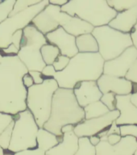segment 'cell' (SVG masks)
<instances>
[{
	"label": "cell",
	"instance_id": "1",
	"mask_svg": "<svg viewBox=\"0 0 137 155\" xmlns=\"http://www.w3.org/2000/svg\"><path fill=\"white\" fill-rule=\"evenodd\" d=\"M28 73L17 56H3L0 63V112L15 116L27 109V88L22 78Z\"/></svg>",
	"mask_w": 137,
	"mask_h": 155
},
{
	"label": "cell",
	"instance_id": "2",
	"mask_svg": "<svg viewBox=\"0 0 137 155\" xmlns=\"http://www.w3.org/2000/svg\"><path fill=\"white\" fill-rule=\"evenodd\" d=\"M104 62L99 53H78L70 58L65 70L56 72L53 78L59 88L73 90L80 82H96L103 74Z\"/></svg>",
	"mask_w": 137,
	"mask_h": 155
},
{
	"label": "cell",
	"instance_id": "3",
	"mask_svg": "<svg viewBox=\"0 0 137 155\" xmlns=\"http://www.w3.org/2000/svg\"><path fill=\"white\" fill-rule=\"evenodd\" d=\"M84 120V110L77 104L73 90L58 87L53 96L50 116L43 128L60 137L63 126H75Z\"/></svg>",
	"mask_w": 137,
	"mask_h": 155
},
{
	"label": "cell",
	"instance_id": "4",
	"mask_svg": "<svg viewBox=\"0 0 137 155\" xmlns=\"http://www.w3.org/2000/svg\"><path fill=\"white\" fill-rule=\"evenodd\" d=\"M60 11L78 17L94 28L108 25L117 15L106 0H71L60 7Z\"/></svg>",
	"mask_w": 137,
	"mask_h": 155
},
{
	"label": "cell",
	"instance_id": "5",
	"mask_svg": "<svg viewBox=\"0 0 137 155\" xmlns=\"http://www.w3.org/2000/svg\"><path fill=\"white\" fill-rule=\"evenodd\" d=\"M57 89L54 78H44L42 84L33 85L27 89V109L32 114L40 128H43L50 116L53 96Z\"/></svg>",
	"mask_w": 137,
	"mask_h": 155
},
{
	"label": "cell",
	"instance_id": "6",
	"mask_svg": "<svg viewBox=\"0 0 137 155\" xmlns=\"http://www.w3.org/2000/svg\"><path fill=\"white\" fill-rule=\"evenodd\" d=\"M47 44L45 36L32 24L23 29V37L17 57L28 71L41 72L44 68L46 65L41 57V48Z\"/></svg>",
	"mask_w": 137,
	"mask_h": 155
},
{
	"label": "cell",
	"instance_id": "7",
	"mask_svg": "<svg viewBox=\"0 0 137 155\" xmlns=\"http://www.w3.org/2000/svg\"><path fill=\"white\" fill-rule=\"evenodd\" d=\"M14 127L8 150L10 152H22L37 148L36 136L39 127L32 114L26 109L13 116Z\"/></svg>",
	"mask_w": 137,
	"mask_h": 155
},
{
	"label": "cell",
	"instance_id": "8",
	"mask_svg": "<svg viewBox=\"0 0 137 155\" xmlns=\"http://www.w3.org/2000/svg\"><path fill=\"white\" fill-rule=\"evenodd\" d=\"M91 34L98 43V53L104 61L115 59L127 48L133 46L130 33H123L108 25L94 28Z\"/></svg>",
	"mask_w": 137,
	"mask_h": 155
},
{
	"label": "cell",
	"instance_id": "9",
	"mask_svg": "<svg viewBox=\"0 0 137 155\" xmlns=\"http://www.w3.org/2000/svg\"><path fill=\"white\" fill-rule=\"evenodd\" d=\"M49 4L48 0H42L14 16L8 17L0 24V50L11 44V37L17 31L23 30L31 23L36 15Z\"/></svg>",
	"mask_w": 137,
	"mask_h": 155
},
{
	"label": "cell",
	"instance_id": "10",
	"mask_svg": "<svg viewBox=\"0 0 137 155\" xmlns=\"http://www.w3.org/2000/svg\"><path fill=\"white\" fill-rule=\"evenodd\" d=\"M119 116L118 110L109 111L108 113L98 118L84 120L74 126L73 133L77 137H90L98 135L100 132L107 129Z\"/></svg>",
	"mask_w": 137,
	"mask_h": 155
},
{
	"label": "cell",
	"instance_id": "11",
	"mask_svg": "<svg viewBox=\"0 0 137 155\" xmlns=\"http://www.w3.org/2000/svg\"><path fill=\"white\" fill-rule=\"evenodd\" d=\"M136 58L137 49L134 46H131L115 59L104 62L103 74L124 78Z\"/></svg>",
	"mask_w": 137,
	"mask_h": 155
},
{
	"label": "cell",
	"instance_id": "12",
	"mask_svg": "<svg viewBox=\"0 0 137 155\" xmlns=\"http://www.w3.org/2000/svg\"><path fill=\"white\" fill-rule=\"evenodd\" d=\"M60 7L49 4L37 14L31 20L32 24L39 31L45 36L46 34L54 31L59 28Z\"/></svg>",
	"mask_w": 137,
	"mask_h": 155
},
{
	"label": "cell",
	"instance_id": "13",
	"mask_svg": "<svg viewBox=\"0 0 137 155\" xmlns=\"http://www.w3.org/2000/svg\"><path fill=\"white\" fill-rule=\"evenodd\" d=\"M45 38L48 44L56 46L59 49L60 55L71 58L78 53L76 46V37L66 32L61 27L46 34Z\"/></svg>",
	"mask_w": 137,
	"mask_h": 155
},
{
	"label": "cell",
	"instance_id": "14",
	"mask_svg": "<svg viewBox=\"0 0 137 155\" xmlns=\"http://www.w3.org/2000/svg\"><path fill=\"white\" fill-rule=\"evenodd\" d=\"M102 94L112 92L116 95H127L132 92V82L124 78L103 74L96 81Z\"/></svg>",
	"mask_w": 137,
	"mask_h": 155
},
{
	"label": "cell",
	"instance_id": "15",
	"mask_svg": "<svg viewBox=\"0 0 137 155\" xmlns=\"http://www.w3.org/2000/svg\"><path fill=\"white\" fill-rule=\"evenodd\" d=\"M75 99L81 107L99 101L103 94L95 81H84L75 85L73 89Z\"/></svg>",
	"mask_w": 137,
	"mask_h": 155
},
{
	"label": "cell",
	"instance_id": "16",
	"mask_svg": "<svg viewBox=\"0 0 137 155\" xmlns=\"http://www.w3.org/2000/svg\"><path fill=\"white\" fill-rule=\"evenodd\" d=\"M130 94L116 95V109L119 111V116L116 120L118 126L124 124H136L137 108L130 101Z\"/></svg>",
	"mask_w": 137,
	"mask_h": 155
},
{
	"label": "cell",
	"instance_id": "17",
	"mask_svg": "<svg viewBox=\"0 0 137 155\" xmlns=\"http://www.w3.org/2000/svg\"><path fill=\"white\" fill-rule=\"evenodd\" d=\"M59 26L74 37L91 33L94 28L91 24H88L78 17L71 16L62 12H60L59 18Z\"/></svg>",
	"mask_w": 137,
	"mask_h": 155
},
{
	"label": "cell",
	"instance_id": "18",
	"mask_svg": "<svg viewBox=\"0 0 137 155\" xmlns=\"http://www.w3.org/2000/svg\"><path fill=\"white\" fill-rule=\"evenodd\" d=\"M137 21V6L124 12H119L109 23L108 26L123 33H130Z\"/></svg>",
	"mask_w": 137,
	"mask_h": 155
},
{
	"label": "cell",
	"instance_id": "19",
	"mask_svg": "<svg viewBox=\"0 0 137 155\" xmlns=\"http://www.w3.org/2000/svg\"><path fill=\"white\" fill-rule=\"evenodd\" d=\"M78 148V137L73 132L64 133L57 145L45 152V155H74Z\"/></svg>",
	"mask_w": 137,
	"mask_h": 155
},
{
	"label": "cell",
	"instance_id": "20",
	"mask_svg": "<svg viewBox=\"0 0 137 155\" xmlns=\"http://www.w3.org/2000/svg\"><path fill=\"white\" fill-rule=\"evenodd\" d=\"M62 137H57L50 132L45 130L44 128H39L37 136H36V144L37 148L44 152L53 148L61 140Z\"/></svg>",
	"mask_w": 137,
	"mask_h": 155
},
{
	"label": "cell",
	"instance_id": "21",
	"mask_svg": "<svg viewBox=\"0 0 137 155\" xmlns=\"http://www.w3.org/2000/svg\"><path fill=\"white\" fill-rule=\"evenodd\" d=\"M76 46L78 53H98L99 47L96 40L91 33L84 34L76 37Z\"/></svg>",
	"mask_w": 137,
	"mask_h": 155
},
{
	"label": "cell",
	"instance_id": "22",
	"mask_svg": "<svg viewBox=\"0 0 137 155\" xmlns=\"http://www.w3.org/2000/svg\"><path fill=\"white\" fill-rule=\"evenodd\" d=\"M113 148L116 155H134L137 150L136 138L131 136L122 137Z\"/></svg>",
	"mask_w": 137,
	"mask_h": 155
},
{
	"label": "cell",
	"instance_id": "23",
	"mask_svg": "<svg viewBox=\"0 0 137 155\" xmlns=\"http://www.w3.org/2000/svg\"><path fill=\"white\" fill-rule=\"evenodd\" d=\"M83 110L85 113V120L98 118L106 115L110 111L100 100L87 105L83 108Z\"/></svg>",
	"mask_w": 137,
	"mask_h": 155
},
{
	"label": "cell",
	"instance_id": "24",
	"mask_svg": "<svg viewBox=\"0 0 137 155\" xmlns=\"http://www.w3.org/2000/svg\"><path fill=\"white\" fill-rule=\"evenodd\" d=\"M41 53L44 62L45 63L46 65H53V62L60 55V51L56 46L47 44L42 46L41 48Z\"/></svg>",
	"mask_w": 137,
	"mask_h": 155
},
{
	"label": "cell",
	"instance_id": "25",
	"mask_svg": "<svg viewBox=\"0 0 137 155\" xmlns=\"http://www.w3.org/2000/svg\"><path fill=\"white\" fill-rule=\"evenodd\" d=\"M106 2L117 13L124 12L137 6V0H107Z\"/></svg>",
	"mask_w": 137,
	"mask_h": 155
},
{
	"label": "cell",
	"instance_id": "26",
	"mask_svg": "<svg viewBox=\"0 0 137 155\" xmlns=\"http://www.w3.org/2000/svg\"><path fill=\"white\" fill-rule=\"evenodd\" d=\"M74 155H95V147L90 144L89 137L78 138V148Z\"/></svg>",
	"mask_w": 137,
	"mask_h": 155
},
{
	"label": "cell",
	"instance_id": "27",
	"mask_svg": "<svg viewBox=\"0 0 137 155\" xmlns=\"http://www.w3.org/2000/svg\"><path fill=\"white\" fill-rule=\"evenodd\" d=\"M39 2H40V0H18V1H15L14 7L11 12L9 17L14 16L19 12H24V10L28 9V7L37 4Z\"/></svg>",
	"mask_w": 137,
	"mask_h": 155
},
{
	"label": "cell",
	"instance_id": "28",
	"mask_svg": "<svg viewBox=\"0 0 137 155\" xmlns=\"http://www.w3.org/2000/svg\"><path fill=\"white\" fill-rule=\"evenodd\" d=\"M13 127H14V122L12 121L11 123L5 128L4 131L0 134V147L3 150H8L10 142L11 140Z\"/></svg>",
	"mask_w": 137,
	"mask_h": 155
},
{
	"label": "cell",
	"instance_id": "29",
	"mask_svg": "<svg viewBox=\"0 0 137 155\" xmlns=\"http://www.w3.org/2000/svg\"><path fill=\"white\" fill-rule=\"evenodd\" d=\"M15 3V0H5L0 2V24L9 17Z\"/></svg>",
	"mask_w": 137,
	"mask_h": 155
},
{
	"label": "cell",
	"instance_id": "30",
	"mask_svg": "<svg viewBox=\"0 0 137 155\" xmlns=\"http://www.w3.org/2000/svg\"><path fill=\"white\" fill-rule=\"evenodd\" d=\"M95 155H116L114 148L107 141H101L95 146Z\"/></svg>",
	"mask_w": 137,
	"mask_h": 155
},
{
	"label": "cell",
	"instance_id": "31",
	"mask_svg": "<svg viewBox=\"0 0 137 155\" xmlns=\"http://www.w3.org/2000/svg\"><path fill=\"white\" fill-rule=\"evenodd\" d=\"M100 101L105 105V106L109 109V111H114L116 109V94L112 93V92H108L106 94H103Z\"/></svg>",
	"mask_w": 137,
	"mask_h": 155
},
{
	"label": "cell",
	"instance_id": "32",
	"mask_svg": "<svg viewBox=\"0 0 137 155\" xmlns=\"http://www.w3.org/2000/svg\"><path fill=\"white\" fill-rule=\"evenodd\" d=\"M119 131H120L121 137H127L131 136L137 138V125L136 124H124L120 125Z\"/></svg>",
	"mask_w": 137,
	"mask_h": 155
},
{
	"label": "cell",
	"instance_id": "33",
	"mask_svg": "<svg viewBox=\"0 0 137 155\" xmlns=\"http://www.w3.org/2000/svg\"><path fill=\"white\" fill-rule=\"evenodd\" d=\"M70 58L60 54L53 64V66L55 69L56 72H60V71H62L63 70H65V67L67 66L69 62H70Z\"/></svg>",
	"mask_w": 137,
	"mask_h": 155
},
{
	"label": "cell",
	"instance_id": "34",
	"mask_svg": "<svg viewBox=\"0 0 137 155\" xmlns=\"http://www.w3.org/2000/svg\"><path fill=\"white\" fill-rule=\"evenodd\" d=\"M124 78L130 81L132 83L137 84V58L132 65H131V67L129 68Z\"/></svg>",
	"mask_w": 137,
	"mask_h": 155
},
{
	"label": "cell",
	"instance_id": "35",
	"mask_svg": "<svg viewBox=\"0 0 137 155\" xmlns=\"http://www.w3.org/2000/svg\"><path fill=\"white\" fill-rule=\"evenodd\" d=\"M13 121V116L0 112V134Z\"/></svg>",
	"mask_w": 137,
	"mask_h": 155
},
{
	"label": "cell",
	"instance_id": "36",
	"mask_svg": "<svg viewBox=\"0 0 137 155\" xmlns=\"http://www.w3.org/2000/svg\"><path fill=\"white\" fill-rule=\"evenodd\" d=\"M41 74L43 75V77H44V78H53L56 74V70L53 65H48L44 66V68L41 71Z\"/></svg>",
	"mask_w": 137,
	"mask_h": 155
},
{
	"label": "cell",
	"instance_id": "37",
	"mask_svg": "<svg viewBox=\"0 0 137 155\" xmlns=\"http://www.w3.org/2000/svg\"><path fill=\"white\" fill-rule=\"evenodd\" d=\"M28 74L32 78L34 85H40L43 83L44 78L43 77L41 72L35 71V70H33V71H28Z\"/></svg>",
	"mask_w": 137,
	"mask_h": 155
},
{
	"label": "cell",
	"instance_id": "38",
	"mask_svg": "<svg viewBox=\"0 0 137 155\" xmlns=\"http://www.w3.org/2000/svg\"><path fill=\"white\" fill-rule=\"evenodd\" d=\"M22 37H23V30L17 31L11 37V44L14 45L19 50V48H20V43H21Z\"/></svg>",
	"mask_w": 137,
	"mask_h": 155
},
{
	"label": "cell",
	"instance_id": "39",
	"mask_svg": "<svg viewBox=\"0 0 137 155\" xmlns=\"http://www.w3.org/2000/svg\"><path fill=\"white\" fill-rule=\"evenodd\" d=\"M12 155H45V152H44L38 148H36L33 150H28L22 151V152L15 153Z\"/></svg>",
	"mask_w": 137,
	"mask_h": 155
},
{
	"label": "cell",
	"instance_id": "40",
	"mask_svg": "<svg viewBox=\"0 0 137 155\" xmlns=\"http://www.w3.org/2000/svg\"><path fill=\"white\" fill-rule=\"evenodd\" d=\"M115 121L112 122L111 125L108 128V129H107V133H106V136H107V137H108L109 135H111V134H119V135H120L119 127L116 124Z\"/></svg>",
	"mask_w": 137,
	"mask_h": 155
},
{
	"label": "cell",
	"instance_id": "41",
	"mask_svg": "<svg viewBox=\"0 0 137 155\" xmlns=\"http://www.w3.org/2000/svg\"><path fill=\"white\" fill-rule=\"evenodd\" d=\"M22 81H23V84H24V86L26 87L27 89H28L29 87H32L34 85L33 79H32V78L28 74V73L26 74L23 77Z\"/></svg>",
	"mask_w": 137,
	"mask_h": 155
},
{
	"label": "cell",
	"instance_id": "42",
	"mask_svg": "<svg viewBox=\"0 0 137 155\" xmlns=\"http://www.w3.org/2000/svg\"><path fill=\"white\" fill-rule=\"evenodd\" d=\"M132 91L131 94L130 101L137 108V84L132 83Z\"/></svg>",
	"mask_w": 137,
	"mask_h": 155
},
{
	"label": "cell",
	"instance_id": "43",
	"mask_svg": "<svg viewBox=\"0 0 137 155\" xmlns=\"http://www.w3.org/2000/svg\"><path fill=\"white\" fill-rule=\"evenodd\" d=\"M130 36L132 41L133 46L137 49V21L133 27V28L132 29V31H131Z\"/></svg>",
	"mask_w": 137,
	"mask_h": 155
},
{
	"label": "cell",
	"instance_id": "44",
	"mask_svg": "<svg viewBox=\"0 0 137 155\" xmlns=\"http://www.w3.org/2000/svg\"><path fill=\"white\" fill-rule=\"evenodd\" d=\"M121 137H122L120 135H119V134H111V135H109L107 137V142L113 146L120 140Z\"/></svg>",
	"mask_w": 137,
	"mask_h": 155
},
{
	"label": "cell",
	"instance_id": "45",
	"mask_svg": "<svg viewBox=\"0 0 137 155\" xmlns=\"http://www.w3.org/2000/svg\"><path fill=\"white\" fill-rule=\"evenodd\" d=\"M68 2L67 0H50L49 1V3L50 4L55 5V6H57V7H62L65 4H66Z\"/></svg>",
	"mask_w": 137,
	"mask_h": 155
},
{
	"label": "cell",
	"instance_id": "46",
	"mask_svg": "<svg viewBox=\"0 0 137 155\" xmlns=\"http://www.w3.org/2000/svg\"><path fill=\"white\" fill-rule=\"evenodd\" d=\"M73 129H74V125H72V124H67V125L63 126L62 128H61V133H62V134H64V133L73 132Z\"/></svg>",
	"mask_w": 137,
	"mask_h": 155
},
{
	"label": "cell",
	"instance_id": "47",
	"mask_svg": "<svg viewBox=\"0 0 137 155\" xmlns=\"http://www.w3.org/2000/svg\"><path fill=\"white\" fill-rule=\"evenodd\" d=\"M89 140H90V144H91L92 145H94V147H95V146H96L99 142H100V138H99L97 135L92 136V137H89Z\"/></svg>",
	"mask_w": 137,
	"mask_h": 155
},
{
	"label": "cell",
	"instance_id": "48",
	"mask_svg": "<svg viewBox=\"0 0 137 155\" xmlns=\"http://www.w3.org/2000/svg\"><path fill=\"white\" fill-rule=\"evenodd\" d=\"M4 150H2V148L0 147V155H4Z\"/></svg>",
	"mask_w": 137,
	"mask_h": 155
},
{
	"label": "cell",
	"instance_id": "49",
	"mask_svg": "<svg viewBox=\"0 0 137 155\" xmlns=\"http://www.w3.org/2000/svg\"><path fill=\"white\" fill-rule=\"evenodd\" d=\"M2 58H3V56H2V54H1V53H0V63H1V61H2Z\"/></svg>",
	"mask_w": 137,
	"mask_h": 155
},
{
	"label": "cell",
	"instance_id": "50",
	"mask_svg": "<svg viewBox=\"0 0 137 155\" xmlns=\"http://www.w3.org/2000/svg\"><path fill=\"white\" fill-rule=\"evenodd\" d=\"M134 155H137V150H136V151L135 152V153H134Z\"/></svg>",
	"mask_w": 137,
	"mask_h": 155
},
{
	"label": "cell",
	"instance_id": "51",
	"mask_svg": "<svg viewBox=\"0 0 137 155\" xmlns=\"http://www.w3.org/2000/svg\"><path fill=\"white\" fill-rule=\"evenodd\" d=\"M4 155H12V154H11V153H5Z\"/></svg>",
	"mask_w": 137,
	"mask_h": 155
},
{
	"label": "cell",
	"instance_id": "52",
	"mask_svg": "<svg viewBox=\"0 0 137 155\" xmlns=\"http://www.w3.org/2000/svg\"><path fill=\"white\" fill-rule=\"evenodd\" d=\"M136 145H137V138H136Z\"/></svg>",
	"mask_w": 137,
	"mask_h": 155
},
{
	"label": "cell",
	"instance_id": "53",
	"mask_svg": "<svg viewBox=\"0 0 137 155\" xmlns=\"http://www.w3.org/2000/svg\"><path fill=\"white\" fill-rule=\"evenodd\" d=\"M2 2V1H1V0H0V2Z\"/></svg>",
	"mask_w": 137,
	"mask_h": 155
}]
</instances>
